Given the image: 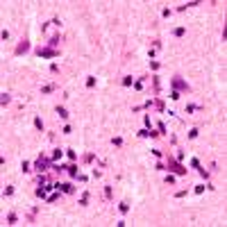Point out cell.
Segmentation results:
<instances>
[{"instance_id":"2","label":"cell","mask_w":227,"mask_h":227,"mask_svg":"<svg viewBox=\"0 0 227 227\" xmlns=\"http://www.w3.org/2000/svg\"><path fill=\"white\" fill-rule=\"evenodd\" d=\"M170 87L175 89V91H179V93H189L191 91V87H189V82L186 79H182V77H170Z\"/></svg>"},{"instance_id":"7","label":"cell","mask_w":227,"mask_h":227,"mask_svg":"<svg viewBox=\"0 0 227 227\" xmlns=\"http://www.w3.org/2000/svg\"><path fill=\"white\" fill-rule=\"evenodd\" d=\"M157 134H159V132H155V130H145V127H143V130H139V136H141V139H155Z\"/></svg>"},{"instance_id":"23","label":"cell","mask_w":227,"mask_h":227,"mask_svg":"<svg viewBox=\"0 0 227 227\" xmlns=\"http://www.w3.org/2000/svg\"><path fill=\"white\" fill-rule=\"evenodd\" d=\"M118 211H121V214H127V211H130V204H127V202H121V204H118Z\"/></svg>"},{"instance_id":"32","label":"cell","mask_w":227,"mask_h":227,"mask_svg":"<svg viewBox=\"0 0 227 227\" xmlns=\"http://www.w3.org/2000/svg\"><path fill=\"white\" fill-rule=\"evenodd\" d=\"M111 143L116 145V148H121V145H123V139H121V136H114V139H111Z\"/></svg>"},{"instance_id":"27","label":"cell","mask_w":227,"mask_h":227,"mask_svg":"<svg viewBox=\"0 0 227 227\" xmlns=\"http://www.w3.org/2000/svg\"><path fill=\"white\" fill-rule=\"evenodd\" d=\"M66 157H68L70 161H75V159H77V152H75V150H66Z\"/></svg>"},{"instance_id":"16","label":"cell","mask_w":227,"mask_h":227,"mask_svg":"<svg viewBox=\"0 0 227 227\" xmlns=\"http://www.w3.org/2000/svg\"><path fill=\"white\" fill-rule=\"evenodd\" d=\"M52 170H57V173H64V170H68V166H66V164H52Z\"/></svg>"},{"instance_id":"26","label":"cell","mask_w":227,"mask_h":227,"mask_svg":"<svg viewBox=\"0 0 227 227\" xmlns=\"http://www.w3.org/2000/svg\"><path fill=\"white\" fill-rule=\"evenodd\" d=\"M191 168H195V170H200V168H202L200 159H195V157H193V159H191Z\"/></svg>"},{"instance_id":"39","label":"cell","mask_w":227,"mask_h":227,"mask_svg":"<svg viewBox=\"0 0 227 227\" xmlns=\"http://www.w3.org/2000/svg\"><path fill=\"white\" fill-rule=\"evenodd\" d=\"M166 184H175V175H173V173L166 175Z\"/></svg>"},{"instance_id":"35","label":"cell","mask_w":227,"mask_h":227,"mask_svg":"<svg viewBox=\"0 0 227 227\" xmlns=\"http://www.w3.org/2000/svg\"><path fill=\"white\" fill-rule=\"evenodd\" d=\"M45 200H48V202H57V200H59V193H52V195H48Z\"/></svg>"},{"instance_id":"15","label":"cell","mask_w":227,"mask_h":227,"mask_svg":"<svg viewBox=\"0 0 227 227\" xmlns=\"http://www.w3.org/2000/svg\"><path fill=\"white\" fill-rule=\"evenodd\" d=\"M186 136H189V139H198V136H200V130H198V127H193V130H189V134H186Z\"/></svg>"},{"instance_id":"18","label":"cell","mask_w":227,"mask_h":227,"mask_svg":"<svg viewBox=\"0 0 227 227\" xmlns=\"http://www.w3.org/2000/svg\"><path fill=\"white\" fill-rule=\"evenodd\" d=\"M16 220H18L16 214H7V225H16Z\"/></svg>"},{"instance_id":"38","label":"cell","mask_w":227,"mask_h":227,"mask_svg":"<svg viewBox=\"0 0 227 227\" xmlns=\"http://www.w3.org/2000/svg\"><path fill=\"white\" fill-rule=\"evenodd\" d=\"M93 159H96V157H93V152H87V155H84V161H87V164H91Z\"/></svg>"},{"instance_id":"4","label":"cell","mask_w":227,"mask_h":227,"mask_svg":"<svg viewBox=\"0 0 227 227\" xmlns=\"http://www.w3.org/2000/svg\"><path fill=\"white\" fill-rule=\"evenodd\" d=\"M36 57H43V59H55V57H59L57 50L52 48H36Z\"/></svg>"},{"instance_id":"43","label":"cell","mask_w":227,"mask_h":227,"mask_svg":"<svg viewBox=\"0 0 227 227\" xmlns=\"http://www.w3.org/2000/svg\"><path fill=\"white\" fill-rule=\"evenodd\" d=\"M70 132H73V130H70V125H64V127H61V134H70Z\"/></svg>"},{"instance_id":"13","label":"cell","mask_w":227,"mask_h":227,"mask_svg":"<svg viewBox=\"0 0 227 227\" xmlns=\"http://www.w3.org/2000/svg\"><path fill=\"white\" fill-rule=\"evenodd\" d=\"M143 82H145V77L134 79V84H132V87H134V91H141V89H143Z\"/></svg>"},{"instance_id":"41","label":"cell","mask_w":227,"mask_h":227,"mask_svg":"<svg viewBox=\"0 0 227 227\" xmlns=\"http://www.w3.org/2000/svg\"><path fill=\"white\" fill-rule=\"evenodd\" d=\"M50 73H55V75H57V73H59V66H57V64H50Z\"/></svg>"},{"instance_id":"19","label":"cell","mask_w":227,"mask_h":227,"mask_svg":"<svg viewBox=\"0 0 227 227\" xmlns=\"http://www.w3.org/2000/svg\"><path fill=\"white\" fill-rule=\"evenodd\" d=\"M55 89H57L55 84H45V87H41V93H52Z\"/></svg>"},{"instance_id":"36","label":"cell","mask_w":227,"mask_h":227,"mask_svg":"<svg viewBox=\"0 0 227 227\" xmlns=\"http://www.w3.org/2000/svg\"><path fill=\"white\" fill-rule=\"evenodd\" d=\"M159 66H161V64H159V61H155V59H150V68H152V70H159Z\"/></svg>"},{"instance_id":"31","label":"cell","mask_w":227,"mask_h":227,"mask_svg":"<svg viewBox=\"0 0 227 227\" xmlns=\"http://www.w3.org/2000/svg\"><path fill=\"white\" fill-rule=\"evenodd\" d=\"M2 195H5V198H9V195H14V186H5V191H2Z\"/></svg>"},{"instance_id":"3","label":"cell","mask_w":227,"mask_h":227,"mask_svg":"<svg viewBox=\"0 0 227 227\" xmlns=\"http://www.w3.org/2000/svg\"><path fill=\"white\" fill-rule=\"evenodd\" d=\"M48 164H52V157H45V155H41V157L34 161V168L39 170V173H43V170H48Z\"/></svg>"},{"instance_id":"12","label":"cell","mask_w":227,"mask_h":227,"mask_svg":"<svg viewBox=\"0 0 227 227\" xmlns=\"http://www.w3.org/2000/svg\"><path fill=\"white\" fill-rule=\"evenodd\" d=\"M36 198H41V200H45V198H48V189H45V186H41V189H36Z\"/></svg>"},{"instance_id":"44","label":"cell","mask_w":227,"mask_h":227,"mask_svg":"<svg viewBox=\"0 0 227 227\" xmlns=\"http://www.w3.org/2000/svg\"><path fill=\"white\" fill-rule=\"evenodd\" d=\"M198 173H200L202 177H204V179H209V173H207V170H204V168H200V170H198Z\"/></svg>"},{"instance_id":"10","label":"cell","mask_w":227,"mask_h":227,"mask_svg":"<svg viewBox=\"0 0 227 227\" xmlns=\"http://www.w3.org/2000/svg\"><path fill=\"white\" fill-rule=\"evenodd\" d=\"M55 111L59 114V118H61V121H68V116H70V114H68V109H66V107H57Z\"/></svg>"},{"instance_id":"14","label":"cell","mask_w":227,"mask_h":227,"mask_svg":"<svg viewBox=\"0 0 227 227\" xmlns=\"http://www.w3.org/2000/svg\"><path fill=\"white\" fill-rule=\"evenodd\" d=\"M64 155H66V150H59V148H57V150L52 152V161H59V159L64 157Z\"/></svg>"},{"instance_id":"6","label":"cell","mask_w":227,"mask_h":227,"mask_svg":"<svg viewBox=\"0 0 227 227\" xmlns=\"http://www.w3.org/2000/svg\"><path fill=\"white\" fill-rule=\"evenodd\" d=\"M27 50H30V41H21V43L14 48V55H16V57H21V55H25Z\"/></svg>"},{"instance_id":"45","label":"cell","mask_w":227,"mask_h":227,"mask_svg":"<svg viewBox=\"0 0 227 227\" xmlns=\"http://www.w3.org/2000/svg\"><path fill=\"white\" fill-rule=\"evenodd\" d=\"M105 198H111V186H105Z\"/></svg>"},{"instance_id":"28","label":"cell","mask_w":227,"mask_h":227,"mask_svg":"<svg viewBox=\"0 0 227 227\" xmlns=\"http://www.w3.org/2000/svg\"><path fill=\"white\" fill-rule=\"evenodd\" d=\"M179 96H182V93H179V91H175V89H170V100H179Z\"/></svg>"},{"instance_id":"40","label":"cell","mask_w":227,"mask_h":227,"mask_svg":"<svg viewBox=\"0 0 227 227\" xmlns=\"http://www.w3.org/2000/svg\"><path fill=\"white\" fill-rule=\"evenodd\" d=\"M170 14H173V9H168V7H166V9H161V16H166V18H168Z\"/></svg>"},{"instance_id":"9","label":"cell","mask_w":227,"mask_h":227,"mask_svg":"<svg viewBox=\"0 0 227 227\" xmlns=\"http://www.w3.org/2000/svg\"><path fill=\"white\" fill-rule=\"evenodd\" d=\"M59 41H61V36L59 34H55V36H50V39H48V48H57V45H59Z\"/></svg>"},{"instance_id":"37","label":"cell","mask_w":227,"mask_h":227,"mask_svg":"<svg viewBox=\"0 0 227 227\" xmlns=\"http://www.w3.org/2000/svg\"><path fill=\"white\" fill-rule=\"evenodd\" d=\"M87 87H89V89L96 87V77H87Z\"/></svg>"},{"instance_id":"5","label":"cell","mask_w":227,"mask_h":227,"mask_svg":"<svg viewBox=\"0 0 227 227\" xmlns=\"http://www.w3.org/2000/svg\"><path fill=\"white\" fill-rule=\"evenodd\" d=\"M55 189H57L59 193H68V195H70V193H75V186H73L70 182H57V184H55Z\"/></svg>"},{"instance_id":"8","label":"cell","mask_w":227,"mask_h":227,"mask_svg":"<svg viewBox=\"0 0 227 227\" xmlns=\"http://www.w3.org/2000/svg\"><path fill=\"white\" fill-rule=\"evenodd\" d=\"M66 173H68L70 177H75V179H77L79 175H82V173H79V168H77V164H70V166H68V170H66Z\"/></svg>"},{"instance_id":"29","label":"cell","mask_w":227,"mask_h":227,"mask_svg":"<svg viewBox=\"0 0 227 227\" xmlns=\"http://www.w3.org/2000/svg\"><path fill=\"white\" fill-rule=\"evenodd\" d=\"M143 125H145V130H152V121H150V116H143Z\"/></svg>"},{"instance_id":"21","label":"cell","mask_w":227,"mask_h":227,"mask_svg":"<svg viewBox=\"0 0 227 227\" xmlns=\"http://www.w3.org/2000/svg\"><path fill=\"white\" fill-rule=\"evenodd\" d=\"M132 84H134V77H132V75L123 77V87H132Z\"/></svg>"},{"instance_id":"46","label":"cell","mask_w":227,"mask_h":227,"mask_svg":"<svg viewBox=\"0 0 227 227\" xmlns=\"http://www.w3.org/2000/svg\"><path fill=\"white\" fill-rule=\"evenodd\" d=\"M184 195H186V189H182V191H177V193H175V198H184Z\"/></svg>"},{"instance_id":"42","label":"cell","mask_w":227,"mask_h":227,"mask_svg":"<svg viewBox=\"0 0 227 227\" xmlns=\"http://www.w3.org/2000/svg\"><path fill=\"white\" fill-rule=\"evenodd\" d=\"M204 189H207V186H204V184H200V186H195V193L200 195V193H204Z\"/></svg>"},{"instance_id":"11","label":"cell","mask_w":227,"mask_h":227,"mask_svg":"<svg viewBox=\"0 0 227 227\" xmlns=\"http://www.w3.org/2000/svg\"><path fill=\"white\" fill-rule=\"evenodd\" d=\"M9 102H11V96H9V93H5V91H2V93H0V105L5 107V105H9Z\"/></svg>"},{"instance_id":"22","label":"cell","mask_w":227,"mask_h":227,"mask_svg":"<svg viewBox=\"0 0 227 227\" xmlns=\"http://www.w3.org/2000/svg\"><path fill=\"white\" fill-rule=\"evenodd\" d=\"M34 127H36V130H39V132H43V121H41L39 116H36V118H34Z\"/></svg>"},{"instance_id":"17","label":"cell","mask_w":227,"mask_h":227,"mask_svg":"<svg viewBox=\"0 0 227 227\" xmlns=\"http://www.w3.org/2000/svg\"><path fill=\"white\" fill-rule=\"evenodd\" d=\"M152 105L157 107L159 111H166V109H164V100H161V98H157V100H152Z\"/></svg>"},{"instance_id":"24","label":"cell","mask_w":227,"mask_h":227,"mask_svg":"<svg viewBox=\"0 0 227 227\" xmlns=\"http://www.w3.org/2000/svg\"><path fill=\"white\" fill-rule=\"evenodd\" d=\"M79 204H82V207H87V204H89V191H87V193H82V198H79Z\"/></svg>"},{"instance_id":"25","label":"cell","mask_w":227,"mask_h":227,"mask_svg":"<svg viewBox=\"0 0 227 227\" xmlns=\"http://www.w3.org/2000/svg\"><path fill=\"white\" fill-rule=\"evenodd\" d=\"M184 34H186L184 27H175V30H173V36H184Z\"/></svg>"},{"instance_id":"30","label":"cell","mask_w":227,"mask_h":227,"mask_svg":"<svg viewBox=\"0 0 227 227\" xmlns=\"http://www.w3.org/2000/svg\"><path fill=\"white\" fill-rule=\"evenodd\" d=\"M21 170H23V173H30V170H32L30 161H23V164H21Z\"/></svg>"},{"instance_id":"1","label":"cell","mask_w":227,"mask_h":227,"mask_svg":"<svg viewBox=\"0 0 227 227\" xmlns=\"http://www.w3.org/2000/svg\"><path fill=\"white\" fill-rule=\"evenodd\" d=\"M166 170H168V173H173V175H186V170H189V168L182 166L177 159H170V157H168V166H166Z\"/></svg>"},{"instance_id":"20","label":"cell","mask_w":227,"mask_h":227,"mask_svg":"<svg viewBox=\"0 0 227 227\" xmlns=\"http://www.w3.org/2000/svg\"><path fill=\"white\" fill-rule=\"evenodd\" d=\"M157 130H159V134H168V132H166V123H164V121L157 123Z\"/></svg>"},{"instance_id":"34","label":"cell","mask_w":227,"mask_h":227,"mask_svg":"<svg viewBox=\"0 0 227 227\" xmlns=\"http://www.w3.org/2000/svg\"><path fill=\"white\" fill-rule=\"evenodd\" d=\"M152 87H155V91L159 93V89H161V84H159V77H152Z\"/></svg>"},{"instance_id":"47","label":"cell","mask_w":227,"mask_h":227,"mask_svg":"<svg viewBox=\"0 0 227 227\" xmlns=\"http://www.w3.org/2000/svg\"><path fill=\"white\" fill-rule=\"evenodd\" d=\"M141 107H143V109H150V107H152V100H145V102H143Z\"/></svg>"},{"instance_id":"33","label":"cell","mask_w":227,"mask_h":227,"mask_svg":"<svg viewBox=\"0 0 227 227\" xmlns=\"http://www.w3.org/2000/svg\"><path fill=\"white\" fill-rule=\"evenodd\" d=\"M198 109H200L198 105H186V114H193V111H198Z\"/></svg>"}]
</instances>
